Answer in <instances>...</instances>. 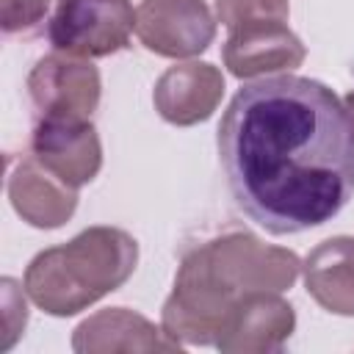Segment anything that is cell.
<instances>
[{"mask_svg": "<svg viewBox=\"0 0 354 354\" xmlns=\"http://www.w3.org/2000/svg\"><path fill=\"white\" fill-rule=\"evenodd\" d=\"M216 144L235 205L271 235L321 227L354 196L348 116L321 80L285 72L241 86Z\"/></svg>", "mask_w": 354, "mask_h": 354, "instance_id": "cell-1", "label": "cell"}, {"mask_svg": "<svg viewBox=\"0 0 354 354\" xmlns=\"http://www.w3.org/2000/svg\"><path fill=\"white\" fill-rule=\"evenodd\" d=\"M301 260L285 246L232 230L188 249L171 293L160 307L163 332L183 346H216L232 307L257 290L285 293L299 279Z\"/></svg>", "mask_w": 354, "mask_h": 354, "instance_id": "cell-2", "label": "cell"}, {"mask_svg": "<svg viewBox=\"0 0 354 354\" xmlns=\"http://www.w3.org/2000/svg\"><path fill=\"white\" fill-rule=\"evenodd\" d=\"M138 266V241L122 227H88L61 246L41 249L25 268L28 299L53 318L88 310L119 290Z\"/></svg>", "mask_w": 354, "mask_h": 354, "instance_id": "cell-3", "label": "cell"}, {"mask_svg": "<svg viewBox=\"0 0 354 354\" xmlns=\"http://www.w3.org/2000/svg\"><path fill=\"white\" fill-rule=\"evenodd\" d=\"M136 11L130 0H55L47 39L58 53L105 58L130 47Z\"/></svg>", "mask_w": 354, "mask_h": 354, "instance_id": "cell-4", "label": "cell"}, {"mask_svg": "<svg viewBox=\"0 0 354 354\" xmlns=\"http://www.w3.org/2000/svg\"><path fill=\"white\" fill-rule=\"evenodd\" d=\"M25 86L36 119H91L102 94L100 69L91 64V58L66 55L58 50L33 64Z\"/></svg>", "mask_w": 354, "mask_h": 354, "instance_id": "cell-5", "label": "cell"}, {"mask_svg": "<svg viewBox=\"0 0 354 354\" xmlns=\"http://www.w3.org/2000/svg\"><path fill=\"white\" fill-rule=\"evenodd\" d=\"M216 25L205 0H141L136 8V36L160 58L202 55L216 39Z\"/></svg>", "mask_w": 354, "mask_h": 354, "instance_id": "cell-6", "label": "cell"}, {"mask_svg": "<svg viewBox=\"0 0 354 354\" xmlns=\"http://www.w3.org/2000/svg\"><path fill=\"white\" fill-rule=\"evenodd\" d=\"M30 155L69 188L88 185L102 169V144L91 119L39 116L30 133Z\"/></svg>", "mask_w": 354, "mask_h": 354, "instance_id": "cell-7", "label": "cell"}, {"mask_svg": "<svg viewBox=\"0 0 354 354\" xmlns=\"http://www.w3.org/2000/svg\"><path fill=\"white\" fill-rule=\"evenodd\" d=\"M221 58L232 77L249 80L299 69L307 58V47L288 28V22L263 19L232 28L224 41Z\"/></svg>", "mask_w": 354, "mask_h": 354, "instance_id": "cell-8", "label": "cell"}, {"mask_svg": "<svg viewBox=\"0 0 354 354\" xmlns=\"http://www.w3.org/2000/svg\"><path fill=\"white\" fill-rule=\"evenodd\" d=\"M293 332L296 313L290 301H285L282 293L257 290L232 307L216 348L224 354H274L288 346Z\"/></svg>", "mask_w": 354, "mask_h": 354, "instance_id": "cell-9", "label": "cell"}, {"mask_svg": "<svg viewBox=\"0 0 354 354\" xmlns=\"http://www.w3.org/2000/svg\"><path fill=\"white\" fill-rule=\"evenodd\" d=\"M6 194L14 213L36 230H58L77 210V188L61 183L30 152L11 160Z\"/></svg>", "mask_w": 354, "mask_h": 354, "instance_id": "cell-10", "label": "cell"}, {"mask_svg": "<svg viewBox=\"0 0 354 354\" xmlns=\"http://www.w3.org/2000/svg\"><path fill=\"white\" fill-rule=\"evenodd\" d=\"M224 97V75L207 61H183L169 66L152 91L155 111L163 122L191 127L207 122Z\"/></svg>", "mask_w": 354, "mask_h": 354, "instance_id": "cell-11", "label": "cell"}, {"mask_svg": "<svg viewBox=\"0 0 354 354\" xmlns=\"http://www.w3.org/2000/svg\"><path fill=\"white\" fill-rule=\"evenodd\" d=\"M180 346L147 315L127 307L97 310L72 329V351L77 354H130V351H177Z\"/></svg>", "mask_w": 354, "mask_h": 354, "instance_id": "cell-12", "label": "cell"}, {"mask_svg": "<svg viewBox=\"0 0 354 354\" xmlns=\"http://www.w3.org/2000/svg\"><path fill=\"white\" fill-rule=\"evenodd\" d=\"M304 288L332 315L354 318V235L321 241L301 263Z\"/></svg>", "mask_w": 354, "mask_h": 354, "instance_id": "cell-13", "label": "cell"}, {"mask_svg": "<svg viewBox=\"0 0 354 354\" xmlns=\"http://www.w3.org/2000/svg\"><path fill=\"white\" fill-rule=\"evenodd\" d=\"M288 17H290L288 0H216V19L227 30L249 22H263V19L288 22Z\"/></svg>", "mask_w": 354, "mask_h": 354, "instance_id": "cell-14", "label": "cell"}, {"mask_svg": "<svg viewBox=\"0 0 354 354\" xmlns=\"http://www.w3.org/2000/svg\"><path fill=\"white\" fill-rule=\"evenodd\" d=\"M3 340H0V351H8L19 335L25 332V324H28V304H25V296L17 285V279L11 277H3Z\"/></svg>", "mask_w": 354, "mask_h": 354, "instance_id": "cell-15", "label": "cell"}, {"mask_svg": "<svg viewBox=\"0 0 354 354\" xmlns=\"http://www.w3.org/2000/svg\"><path fill=\"white\" fill-rule=\"evenodd\" d=\"M50 0H0L3 33H30L47 17Z\"/></svg>", "mask_w": 354, "mask_h": 354, "instance_id": "cell-16", "label": "cell"}, {"mask_svg": "<svg viewBox=\"0 0 354 354\" xmlns=\"http://www.w3.org/2000/svg\"><path fill=\"white\" fill-rule=\"evenodd\" d=\"M343 108H346V116H348V127H351V141H354V91H348L343 97Z\"/></svg>", "mask_w": 354, "mask_h": 354, "instance_id": "cell-17", "label": "cell"}]
</instances>
